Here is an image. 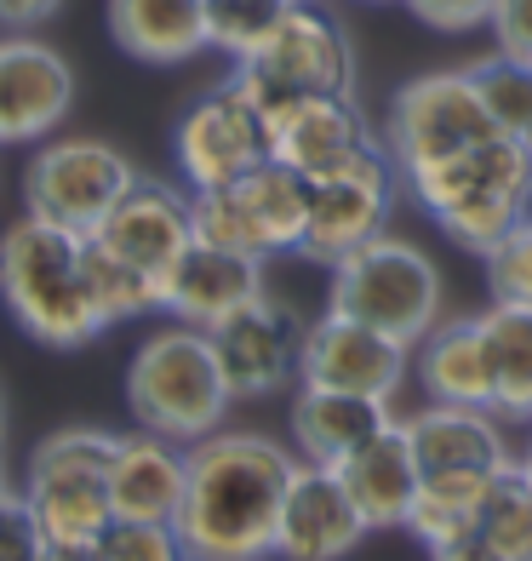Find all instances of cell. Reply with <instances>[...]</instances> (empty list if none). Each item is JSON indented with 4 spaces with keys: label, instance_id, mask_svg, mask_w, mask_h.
I'll return each mask as SVG.
<instances>
[{
    "label": "cell",
    "instance_id": "6da1fadb",
    "mask_svg": "<svg viewBox=\"0 0 532 561\" xmlns=\"http://www.w3.org/2000/svg\"><path fill=\"white\" fill-rule=\"evenodd\" d=\"M298 453L258 430H212L189 447L177 539L189 561H269Z\"/></svg>",
    "mask_w": 532,
    "mask_h": 561
},
{
    "label": "cell",
    "instance_id": "d590c367",
    "mask_svg": "<svg viewBox=\"0 0 532 561\" xmlns=\"http://www.w3.org/2000/svg\"><path fill=\"white\" fill-rule=\"evenodd\" d=\"M487 30H493V41H498V53L532 58V0H493Z\"/></svg>",
    "mask_w": 532,
    "mask_h": 561
},
{
    "label": "cell",
    "instance_id": "ac0fdd59",
    "mask_svg": "<svg viewBox=\"0 0 532 561\" xmlns=\"http://www.w3.org/2000/svg\"><path fill=\"white\" fill-rule=\"evenodd\" d=\"M372 144H378V133H372L367 110L355 104V92H303L269 121L275 161L298 167L303 178L333 172V167L355 161Z\"/></svg>",
    "mask_w": 532,
    "mask_h": 561
},
{
    "label": "cell",
    "instance_id": "277c9868",
    "mask_svg": "<svg viewBox=\"0 0 532 561\" xmlns=\"http://www.w3.org/2000/svg\"><path fill=\"white\" fill-rule=\"evenodd\" d=\"M126 407H132V424L155 430L177 447H195L200 436L223 430L235 390L218 367L207 327L172 321L161 333H149L126 367Z\"/></svg>",
    "mask_w": 532,
    "mask_h": 561
},
{
    "label": "cell",
    "instance_id": "d6986e66",
    "mask_svg": "<svg viewBox=\"0 0 532 561\" xmlns=\"http://www.w3.org/2000/svg\"><path fill=\"white\" fill-rule=\"evenodd\" d=\"M413 436V458L424 476H504L516 465L510 430L493 407H452L429 401L413 419H401Z\"/></svg>",
    "mask_w": 532,
    "mask_h": 561
},
{
    "label": "cell",
    "instance_id": "8d00e7d4",
    "mask_svg": "<svg viewBox=\"0 0 532 561\" xmlns=\"http://www.w3.org/2000/svg\"><path fill=\"white\" fill-rule=\"evenodd\" d=\"M63 0H0V35H35Z\"/></svg>",
    "mask_w": 532,
    "mask_h": 561
},
{
    "label": "cell",
    "instance_id": "30bf717a",
    "mask_svg": "<svg viewBox=\"0 0 532 561\" xmlns=\"http://www.w3.org/2000/svg\"><path fill=\"white\" fill-rule=\"evenodd\" d=\"M395 195H401V167L390 161L384 144H372L355 161L310 178V224H303L298 259L333 270L355 247L384 236L390 213H395Z\"/></svg>",
    "mask_w": 532,
    "mask_h": 561
},
{
    "label": "cell",
    "instance_id": "ab89813d",
    "mask_svg": "<svg viewBox=\"0 0 532 561\" xmlns=\"http://www.w3.org/2000/svg\"><path fill=\"white\" fill-rule=\"evenodd\" d=\"M516 465L532 476V419H527V447H516Z\"/></svg>",
    "mask_w": 532,
    "mask_h": 561
},
{
    "label": "cell",
    "instance_id": "83f0119b",
    "mask_svg": "<svg viewBox=\"0 0 532 561\" xmlns=\"http://www.w3.org/2000/svg\"><path fill=\"white\" fill-rule=\"evenodd\" d=\"M470 75H475V92H481V104H487L498 133L532 144V58L493 53V58L470 64Z\"/></svg>",
    "mask_w": 532,
    "mask_h": 561
},
{
    "label": "cell",
    "instance_id": "52a82bcc",
    "mask_svg": "<svg viewBox=\"0 0 532 561\" xmlns=\"http://www.w3.org/2000/svg\"><path fill=\"white\" fill-rule=\"evenodd\" d=\"M235 87L258 104L264 121H275L303 92H355L349 30L321 0H292L275 35L246 64H235Z\"/></svg>",
    "mask_w": 532,
    "mask_h": 561
},
{
    "label": "cell",
    "instance_id": "836d02e7",
    "mask_svg": "<svg viewBox=\"0 0 532 561\" xmlns=\"http://www.w3.org/2000/svg\"><path fill=\"white\" fill-rule=\"evenodd\" d=\"M401 7L436 35H475L493 18V0H401Z\"/></svg>",
    "mask_w": 532,
    "mask_h": 561
},
{
    "label": "cell",
    "instance_id": "44dd1931",
    "mask_svg": "<svg viewBox=\"0 0 532 561\" xmlns=\"http://www.w3.org/2000/svg\"><path fill=\"white\" fill-rule=\"evenodd\" d=\"M258 293H264V264L212 241H189L184 259L161 275V310L189 327H212Z\"/></svg>",
    "mask_w": 532,
    "mask_h": 561
},
{
    "label": "cell",
    "instance_id": "d4e9b609",
    "mask_svg": "<svg viewBox=\"0 0 532 561\" xmlns=\"http://www.w3.org/2000/svg\"><path fill=\"white\" fill-rule=\"evenodd\" d=\"M109 35L138 64H189L207 53V0H109Z\"/></svg>",
    "mask_w": 532,
    "mask_h": 561
},
{
    "label": "cell",
    "instance_id": "60d3db41",
    "mask_svg": "<svg viewBox=\"0 0 532 561\" xmlns=\"http://www.w3.org/2000/svg\"><path fill=\"white\" fill-rule=\"evenodd\" d=\"M0 493H12V476H7V453H0Z\"/></svg>",
    "mask_w": 532,
    "mask_h": 561
},
{
    "label": "cell",
    "instance_id": "f1b7e54d",
    "mask_svg": "<svg viewBox=\"0 0 532 561\" xmlns=\"http://www.w3.org/2000/svg\"><path fill=\"white\" fill-rule=\"evenodd\" d=\"M86 280H92V298H97V310H104L109 327L161 310V280L143 275V270H132L126 259H115V252L97 247L92 236H86Z\"/></svg>",
    "mask_w": 532,
    "mask_h": 561
},
{
    "label": "cell",
    "instance_id": "9a60e30c",
    "mask_svg": "<svg viewBox=\"0 0 532 561\" xmlns=\"http://www.w3.org/2000/svg\"><path fill=\"white\" fill-rule=\"evenodd\" d=\"M92 241L109 247L115 259H126L132 270L161 280L195 241V195L138 172V184L109 207V218L92 229Z\"/></svg>",
    "mask_w": 532,
    "mask_h": 561
},
{
    "label": "cell",
    "instance_id": "7a4b0ae2",
    "mask_svg": "<svg viewBox=\"0 0 532 561\" xmlns=\"http://www.w3.org/2000/svg\"><path fill=\"white\" fill-rule=\"evenodd\" d=\"M0 298L46 350H86L109 333L86 280V236L53 218L23 213L0 229Z\"/></svg>",
    "mask_w": 532,
    "mask_h": 561
},
{
    "label": "cell",
    "instance_id": "4dcf8cb0",
    "mask_svg": "<svg viewBox=\"0 0 532 561\" xmlns=\"http://www.w3.org/2000/svg\"><path fill=\"white\" fill-rule=\"evenodd\" d=\"M292 0H207V46L223 58L246 64L275 35Z\"/></svg>",
    "mask_w": 532,
    "mask_h": 561
},
{
    "label": "cell",
    "instance_id": "1f68e13d",
    "mask_svg": "<svg viewBox=\"0 0 532 561\" xmlns=\"http://www.w3.org/2000/svg\"><path fill=\"white\" fill-rule=\"evenodd\" d=\"M97 561H189L172 522H126L115 516L97 533Z\"/></svg>",
    "mask_w": 532,
    "mask_h": 561
},
{
    "label": "cell",
    "instance_id": "5bb4252c",
    "mask_svg": "<svg viewBox=\"0 0 532 561\" xmlns=\"http://www.w3.org/2000/svg\"><path fill=\"white\" fill-rule=\"evenodd\" d=\"M218 350V367L230 378L235 401H269L298 385V350H303V321L287 310L281 298H246L241 310L207 327Z\"/></svg>",
    "mask_w": 532,
    "mask_h": 561
},
{
    "label": "cell",
    "instance_id": "e0dca14e",
    "mask_svg": "<svg viewBox=\"0 0 532 561\" xmlns=\"http://www.w3.org/2000/svg\"><path fill=\"white\" fill-rule=\"evenodd\" d=\"M367 533L372 527L355 510L344 476L298 458L292 488L281 499V522H275V556L281 561H344L361 550Z\"/></svg>",
    "mask_w": 532,
    "mask_h": 561
},
{
    "label": "cell",
    "instance_id": "4fadbf2b",
    "mask_svg": "<svg viewBox=\"0 0 532 561\" xmlns=\"http://www.w3.org/2000/svg\"><path fill=\"white\" fill-rule=\"evenodd\" d=\"M407 373H413V344L378 333V327H367V321H349L338 310H326L321 321H303L298 385L395 401L401 385H407Z\"/></svg>",
    "mask_w": 532,
    "mask_h": 561
},
{
    "label": "cell",
    "instance_id": "ba28073f",
    "mask_svg": "<svg viewBox=\"0 0 532 561\" xmlns=\"http://www.w3.org/2000/svg\"><path fill=\"white\" fill-rule=\"evenodd\" d=\"M303 224H310V178L275 156L235 184L195 195V241L246 252L258 264L298 252Z\"/></svg>",
    "mask_w": 532,
    "mask_h": 561
},
{
    "label": "cell",
    "instance_id": "7402d4cb",
    "mask_svg": "<svg viewBox=\"0 0 532 561\" xmlns=\"http://www.w3.org/2000/svg\"><path fill=\"white\" fill-rule=\"evenodd\" d=\"M413 378L429 401L493 407L498 378H493V344H487L481 316H441L429 327L413 344Z\"/></svg>",
    "mask_w": 532,
    "mask_h": 561
},
{
    "label": "cell",
    "instance_id": "3957f363",
    "mask_svg": "<svg viewBox=\"0 0 532 561\" xmlns=\"http://www.w3.org/2000/svg\"><path fill=\"white\" fill-rule=\"evenodd\" d=\"M401 184L452 247L487 259L521 218H532V144L493 133L447 161L401 172Z\"/></svg>",
    "mask_w": 532,
    "mask_h": 561
},
{
    "label": "cell",
    "instance_id": "5b68a950",
    "mask_svg": "<svg viewBox=\"0 0 532 561\" xmlns=\"http://www.w3.org/2000/svg\"><path fill=\"white\" fill-rule=\"evenodd\" d=\"M441 298L447 287H441L436 259L418 241L390 236V229L372 236L367 247H355L349 259H338L333 280H326V310L367 321L401 344H418L441 321Z\"/></svg>",
    "mask_w": 532,
    "mask_h": 561
},
{
    "label": "cell",
    "instance_id": "603a6c76",
    "mask_svg": "<svg viewBox=\"0 0 532 561\" xmlns=\"http://www.w3.org/2000/svg\"><path fill=\"white\" fill-rule=\"evenodd\" d=\"M338 476H344V488H349L355 510L367 516L372 533L407 527L413 504H418V488H424V470L413 458V436H407L401 419H390L361 453H349L338 465Z\"/></svg>",
    "mask_w": 532,
    "mask_h": 561
},
{
    "label": "cell",
    "instance_id": "9c48e42d",
    "mask_svg": "<svg viewBox=\"0 0 532 561\" xmlns=\"http://www.w3.org/2000/svg\"><path fill=\"white\" fill-rule=\"evenodd\" d=\"M493 133L498 126H493L487 104H481V92H475V75L470 69H429L390 98L378 144L390 149V161L401 172H413V167L459 156V149L493 138Z\"/></svg>",
    "mask_w": 532,
    "mask_h": 561
},
{
    "label": "cell",
    "instance_id": "8fae6325",
    "mask_svg": "<svg viewBox=\"0 0 532 561\" xmlns=\"http://www.w3.org/2000/svg\"><path fill=\"white\" fill-rule=\"evenodd\" d=\"M138 184V167L104 138H46L23 167V207L92 236L109 207Z\"/></svg>",
    "mask_w": 532,
    "mask_h": 561
},
{
    "label": "cell",
    "instance_id": "b9f144b4",
    "mask_svg": "<svg viewBox=\"0 0 532 561\" xmlns=\"http://www.w3.org/2000/svg\"><path fill=\"white\" fill-rule=\"evenodd\" d=\"M0 436H7V401H0Z\"/></svg>",
    "mask_w": 532,
    "mask_h": 561
},
{
    "label": "cell",
    "instance_id": "484cf974",
    "mask_svg": "<svg viewBox=\"0 0 532 561\" xmlns=\"http://www.w3.org/2000/svg\"><path fill=\"white\" fill-rule=\"evenodd\" d=\"M481 327H487L493 378H498L493 413L504 424H527L532 419V310H521V304H487Z\"/></svg>",
    "mask_w": 532,
    "mask_h": 561
},
{
    "label": "cell",
    "instance_id": "74e56055",
    "mask_svg": "<svg viewBox=\"0 0 532 561\" xmlns=\"http://www.w3.org/2000/svg\"><path fill=\"white\" fill-rule=\"evenodd\" d=\"M429 561H504L498 550H493V539L487 533H464V539H452V545H441V550H429Z\"/></svg>",
    "mask_w": 532,
    "mask_h": 561
},
{
    "label": "cell",
    "instance_id": "f35d334b",
    "mask_svg": "<svg viewBox=\"0 0 532 561\" xmlns=\"http://www.w3.org/2000/svg\"><path fill=\"white\" fill-rule=\"evenodd\" d=\"M41 561H97V539H46Z\"/></svg>",
    "mask_w": 532,
    "mask_h": 561
},
{
    "label": "cell",
    "instance_id": "8992f818",
    "mask_svg": "<svg viewBox=\"0 0 532 561\" xmlns=\"http://www.w3.org/2000/svg\"><path fill=\"white\" fill-rule=\"evenodd\" d=\"M109 453H115V430H92V424H63L35 442L18 493L30 504L41 539H97L115 522Z\"/></svg>",
    "mask_w": 532,
    "mask_h": 561
},
{
    "label": "cell",
    "instance_id": "4316f807",
    "mask_svg": "<svg viewBox=\"0 0 532 561\" xmlns=\"http://www.w3.org/2000/svg\"><path fill=\"white\" fill-rule=\"evenodd\" d=\"M498 476H424L418 504L407 516V533L424 550H441L452 539L481 527V504H487V488Z\"/></svg>",
    "mask_w": 532,
    "mask_h": 561
},
{
    "label": "cell",
    "instance_id": "7c38bea8",
    "mask_svg": "<svg viewBox=\"0 0 532 561\" xmlns=\"http://www.w3.org/2000/svg\"><path fill=\"white\" fill-rule=\"evenodd\" d=\"M269 156H275L269 149V121L235 87V75L223 87L200 92L172 126V161H177V172H184L189 195L235 184V178L264 167Z\"/></svg>",
    "mask_w": 532,
    "mask_h": 561
},
{
    "label": "cell",
    "instance_id": "2e32d148",
    "mask_svg": "<svg viewBox=\"0 0 532 561\" xmlns=\"http://www.w3.org/2000/svg\"><path fill=\"white\" fill-rule=\"evenodd\" d=\"M74 110V69L35 35H0V144L53 138Z\"/></svg>",
    "mask_w": 532,
    "mask_h": 561
},
{
    "label": "cell",
    "instance_id": "ffe728a7",
    "mask_svg": "<svg viewBox=\"0 0 532 561\" xmlns=\"http://www.w3.org/2000/svg\"><path fill=\"white\" fill-rule=\"evenodd\" d=\"M189 481V447H177L155 430H115L109 453V504L126 522H172Z\"/></svg>",
    "mask_w": 532,
    "mask_h": 561
},
{
    "label": "cell",
    "instance_id": "cb8c5ba5",
    "mask_svg": "<svg viewBox=\"0 0 532 561\" xmlns=\"http://www.w3.org/2000/svg\"><path fill=\"white\" fill-rule=\"evenodd\" d=\"M292 453L303 465H326L338 470L349 453H361L378 430L395 413L378 396H355V390H321V385H298L292 396Z\"/></svg>",
    "mask_w": 532,
    "mask_h": 561
},
{
    "label": "cell",
    "instance_id": "e575fe53",
    "mask_svg": "<svg viewBox=\"0 0 532 561\" xmlns=\"http://www.w3.org/2000/svg\"><path fill=\"white\" fill-rule=\"evenodd\" d=\"M41 527L23 493H0V561H41Z\"/></svg>",
    "mask_w": 532,
    "mask_h": 561
},
{
    "label": "cell",
    "instance_id": "d6a6232c",
    "mask_svg": "<svg viewBox=\"0 0 532 561\" xmlns=\"http://www.w3.org/2000/svg\"><path fill=\"white\" fill-rule=\"evenodd\" d=\"M481 264H487V298L493 304H521V310H532V218H521Z\"/></svg>",
    "mask_w": 532,
    "mask_h": 561
},
{
    "label": "cell",
    "instance_id": "f546056e",
    "mask_svg": "<svg viewBox=\"0 0 532 561\" xmlns=\"http://www.w3.org/2000/svg\"><path fill=\"white\" fill-rule=\"evenodd\" d=\"M481 533L493 539V550L504 561H532V476L521 465H510L481 504Z\"/></svg>",
    "mask_w": 532,
    "mask_h": 561
}]
</instances>
